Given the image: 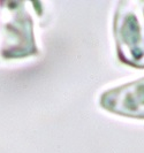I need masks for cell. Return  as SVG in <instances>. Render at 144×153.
I'll list each match as a JSON object with an SVG mask.
<instances>
[{"label": "cell", "instance_id": "3957f363", "mask_svg": "<svg viewBox=\"0 0 144 153\" xmlns=\"http://www.w3.org/2000/svg\"><path fill=\"white\" fill-rule=\"evenodd\" d=\"M99 102L114 114L144 119V77L104 92Z\"/></svg>", "mask_w": 144, "mask_h": 153}, {"label": "cell", "instance_id": "6da1fadb", "mask_svg": "<svg viewBox=\"0 0 144 153\" xmlns=\"http://www.w3.org/2000/svg\"><path fill=\"white\" fill-rule=\"evenodd\" d=\"M38 53L34 22L24 2L0 0V56L5 60H13Z\"/></svg>", "mask_w": 144, "mask_h": 153}, {"label": "cell", "instance_id": "7a4b0ae2", "mask_svg": "<svg viewBox=\"0 0 144 153\" xmlns=\"http://www.w3.org/2000/svg\"><path fill=\"white\" fill-rule=\"evenodd\" d=\"M120 1L113 20L118 58L130 67L144 68V1Z\"/></svg>", "mask_w": 144, "mask_h": 153}]
</instances>
